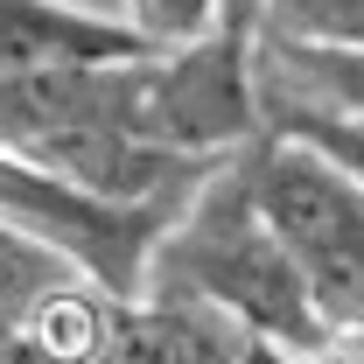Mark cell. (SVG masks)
Returning a JSON list of instances; mask_svg holds the SVG:
<instances>
[{
    "mask_svg": "<svg viewBox=\"0 0 364 364\" xmlns=\"http://www.w3.org/2000/svg\"><path fill=\"white\" fill-rule=\"evenodd\" d=\"M140 294L218 309L252 343H280L294 358H329L336 350V336L322 329L316 301H309L301 273L287 259V245L273 238L267 210L252 196L245 154H231L225 168H210L189 189V203L168 218L154 259H147Z\"/></svg>",
    "mask_w": 364,
    "mask_h": 364,
    "instance_id": "6da1fadb",
    "label": "cell"
},
{
    "mask_svg": "<svg viewBox=\"0 0 364 364\" xmlns=\"http://www.w3.org/2000/svg\"><path fill=\"white\" fill-rule=\"evenodd\" d=\"M245 176L273 238L301 273L322 329L336 343H364V189L336 161L287 134H259L245 147Z\"/></svg>",
    "mask_w": 364,
    "mask_h": 364,
    "instance_id": "7a4b0ae2",
    "label": "cell"
},
{
    "mask_svg": "<svg viewBox=\"0 0 364 364\" xmlns=\"http://www.w3.org/2000/svg\"><path fill=\"white\" fill-rule=\"evenodd\" d=\"M147 49L119 28V14H91L77 0H0V85L85 70V63H127Z\"/></svg>",
    "mask_w": 364,
    "mask_h": 364,
    "instance_id": "3957f363",
    "label": "cell"
},
{
    "mask_svg": "<svg viewBox=\"0 0 364 364\" xmlns=\"http://www.w3.org/2000/svg\"><path fill=\"white\" fill-rule=\"evenodd\" d=\"M245 350H252V336L218 309L140 294V301H119L105 343L85 364H245Z\"/></svg>",
    "mask_w": 364,
    "mask_h": 364,
    "instance_id": "277c9868",
    "label": "cell"
},
{
    "mask_svg": "<svg viewBox=\"0 0 364 364\" xmlns=\"http://www.w3.org/2000/svg\"><path fill=\"white\" fill-rule=\"evenodd\" d=\"M259 70V119L267 112H322L364 127V49H273L252 43Z\"/></svg>",
    "mask_w": 364,
    "mask_h": 364,
    "instance_id": "5b68a950",
    "label": "cell"
},
{
    "mask_svg": "<svg viewBox=\"0 0 364 364\" xmlns=\"http://www.w3.org/2000/svg\"><path fill=\"white\" fill-rule=\"evenodd\" d=\"M77 280H91L70 252H56L36 231L0 225V358L28 343V329L43 322V309L56 294H70Z\"/></svg>",
    "mask_w": 364,
    "mask_h": 364,
    "instance_id": "8992f818",
    "label": "cell"
},
{
    "mask_svg": "<svg viewBox=\"0 0 364 364\" xmlns=\"http://www.w3.org/2000/svg\"><path fill=\"white\" fill-rule=\"evenodd\" d=\"M259 43L273 49H364V0H267Z\"/></svg>",
    "mask_w": 364,
    "mask_h": 364,
    "instance_id": "52a82bcc",
    "label": "cell"
},
{
    "mask_svg": "<svg viewBox=\"0 0 364 364\" xmlns=\"http://www.w3.org/2000/svg\"><path fill=\"white\" fill-rule=\"evenodd\" d=\"M119 28L147 56H182L225 36V0H119Z\"/></svg>",
    "mask_w": 364,
    "mask_h": 364,
    "instance_id": "ba28073f",
    "label": "cell"
},
{
    "mask_svg": "<svg viewBox=\"0 0 364 364\" xmlns=\"http://www.w3.org/2000/svg\"><path fill=\"white\" fill-rule=\"evenodd\" d=\"M267 134H287V140H301V147H316L322 161H336L364 189V127L322 119V112H267Z\"/></svg>",
    "mask_w": 364,
    "mask_h": 364,
    "instance_id": "9c48e42d",
    "label": "cell"
},
{
    "mask_svg": "<svg viewBox=\"0 0 364 364\" xmlns=\"http://www.w3.org/2000/svg\"><path fill=\"white\" fill-rule=\"evenodd\" d=\"M329 358H343V364H364V343H336Z\"/></svg>",
    "mask_w": 364,
    "mask_h": 364,
    "instance_id": "30bf717a",
    "label": "cell"
},
{
    "mask_svg": "<svg viewBox=\"0 0 364 364\" xmlns=\"http://www.w3.org/2000/svg\"><path fill=\"white\" fill-rule=\"evenodd\" d=\"M0 364H49V358H36V350L21 343V350H7V358H0Z\"/></svg>",
    "mask_w": 364,
    "mask_h": 364,
    "instance_id": "8fae6325",
    "label": "cell"
}]
</instances>
